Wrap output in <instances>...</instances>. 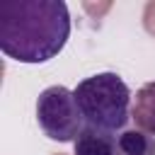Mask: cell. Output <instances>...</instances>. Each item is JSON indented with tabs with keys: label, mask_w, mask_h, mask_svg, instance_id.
I'll list each match as a JSON object with an SVG mask.
<instances>
[{
	"label": "cell",
	"mask_w": 155,
	"mask_h": 155,
	"mask_svg": "<svg viewBox=\"0 0 155 155\" xmlns=\"http://www.w3.org/2000/svg\"><path fill=\"white\" fill-rule=\"evenodd\" d=\"M114 150H116V136L87 124L73 143V155H114Z\"/></svg>",
	"instance_id": "obj_4"
},
{
	"label": "cell",
	"mask_w": 155,
	"mask_h": 155,
	"mask_svg": "<svg viewBox=\"0 0 155 155\" xmlns=\"http://www.w3.org/2000/svg\"><path fill=\"white\" fill-rule=\"evenodd\" d=\"M73 94L87 126H94L109 133L126 131V124L131 119L133 94H131V87L116 73L90 75L78 82Z\"/></svg>",
	"instance_id": "obj_2"
},
{
	"label": "cell",
	"mask_w": 155,
	"mask_h": 155,
	"mask_svg": "<svg viewBox=\"0 0 155 155\" xmlns=\"http://www.w3.org/2000/svg\"><path fill=\"white\" fill-rule=\"evenodd\" d=\"M114 155H155V138L140 128H126L116 136Z\"/></svg>",
	"instance_id": "obj_6"
},
{
	"label": "cell",
	"mask_w": 155,
	"mask_h": 155,
	"mask_svg": "<svg viewBox=\"0 0 155 155\" xmlns=\"http://www.w3.org/2000/svg\"><path fill=\"white\" fill-rule=\"evenodd\" d=\"M131 119L140 131L155 138V80L145 82L136 92L133 104H131Z\"/></svg>",
	"instance_id": "obj_5"
},
{
	"label": "cell",
	"mask_w": 155,
	"mask_h": 155,
	"mask_svg": "<svg viewBox=\"0 0 155 155\" xmlns=\"http://www.w3.org/2000/svg\"><path fill=\"white\" fill-rule=\"evenodd\" d=\"M36 121L44 136L58 143H75V138L85 128V119L75 102V94L63 85L41 90L36 99Z\"/></svg>",
	"instance_id": "obj_3"
},
{
	"label": "cell",
	"mask_w": 155,
	"mask_h": 155,
	"mask_svg": "<svg viewBox=\"0 0 155 155\" xmlns=\"http://www.w3.org/2000/svg\"><path fill=\"white\" fill-rule=\"evenodd\" d=\"M70 36L63 0H12L0 5V51L19 63L56 58Z\"/></svg>",
	"instance_id": "obj_1"
}]
</instances>
